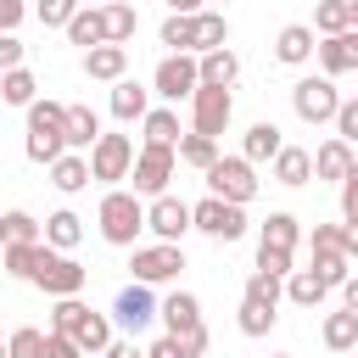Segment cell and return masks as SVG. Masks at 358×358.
<instances>
[{
  "label": "cell",
  "instance_id": "6da1fadb",
  "mask_svg": "<svg viewBox=\"0 0 358 358\" xmlns=\"http://www.w3.org/2000/svg\"><path fill=\"white\" fill-rule=\"evenodd\" d=\"M50 330L73 336L84 352H106V347H112V319L95 313V308H84L78 296H56V308H50Z\"/></svg>",
  "mask_w": 358,
  "mask_h": 358
},
{
  "label": "cell",
  "instance_id": "7a4b0ae2",
  "mask_svg": "<svg viewBox=\"0 0 358 358\" xmlns=\"http://www.w3.org/2000/svg\"><path fill=\"white\" fill-rule=\"evenodd\" d=\"M67 151V106L62 101H34L28 106V162H56Z\"/></svg>",
  "mask_w": 358,
  "mask_h": 358
},
{
  "label": "cell",
  "instance_id": "3957f363",
  "mask_svg": "<svg viewBox=\"0 0 358 358\" xmlns=\"http://www.w3.org/2000/svg\"><path fill=\"white\" fill-rule=\"evenodd\" d=\"M280 308V274H252L246 280V291H241V336H268L274 330V313Z\"/></svg>",
  "mask_w": 358,
  "mask_h": 358
},
{
  "label": "cell",
  "instance_id": "277c9868",
  "mask_svg": "<svg viewBox=\"0 0 358 358\" xmlns=\"http://www.w3.org/2000/svg\"><path fill=\"white\" fill-rule=\"evenodd\" d=\"M145 229V207L134 190H106L101 196V241L112 246H134V235Z\"/></svg>",
  "mask_w": 358,
  "mask_h": 358
},
{
  "label": "cell",
  "instance_id": "5b68a950",
  "mask_svg": "<svg viewBox=\"0 0 358 358\" xmlns=\"http://www.w3.org/2000/svg\"><path fill=\"white\" fill-rule=\"evenodd\" d=\"M173 162H179V145H157L145 140L129 179H134V196H168V179H173Z\"/></svg>",
  "mask_w": 358,
  "mask_h": 358
},
{
  "label": "cell",
  "instance_id": "8992f818",
  "mask_svg": "<svg viewBox=\"0 0 358 358\" xmlns=\"http://www.w3.org/2000/svg\"><path fill=\"white\" fill-rule=\"evenodd\" d=\"M151 90H157L162 101H190V95L201 90V56H190V50H173V56H162V62H157V78H151Z\"/></svg>",
  "mask_w": 358,
  "mask_h": 358
},
{
  "label": "cell",
  "instance_id": "52a82bcc",
  "mask_svg": "<svg viewBox=\"0 0 358 358\" xmlns=\"http://www.w3.org/2000/svg\"><path fill=\"white\" fill-rule=\"evenodd\" d=\"M84 280H90V268H84V263H73V257H62V252L45 241V257H39V268H34V285H39V291H50V296H78V291H84Z\"/></svg>",
  "mask_w": 358,
  "mask_h": 358
},
{
  "label": "cell",
  "instance_id": "ba28073f",
  "mask_svg": "<svg viewBox=\"0 0 358 358\" xmlns=\"http://www.w3.org/2000/svg\"><path fill=\"white\" fill-rule=\"evenodd\" d=\"M207 190L213 196H224V201H252L257 196V173H252V162L246 157H218L213 168H207Z\"/></svg>",
  "mask_w": 358,
  "mask_h": 358
},
{
  "label": "cell",
  "instance_id": "9c48e42d",
  "mask_svg": "<svg viewBox=\"0 0 358 358\" xmlns=\"http://www.w3.org/2000/svg\"><path fill=\"white\" fill-rule=\"evenodd\" d=\"M190 218H196V229L213 235V241H241V235H246V213H241V201H224V196L196 201Z\"/></svg>",
  "mask_w": 358,
  "mask_h": 358
},
{
  "label": "cell",
  "instance_id": "30bf717a",
  "mask_svg": "<svg viewBox=\"0 0 358 358\" xmlns=\"http://www.w3.org/2000/svg\"><path fill=\"white\" fill-rule=\"evenodd\" d=\"M291 106H296L302 123H336L341 95H336L330 78H296V84H291Z\"/></svg>",
  "mask_w": 358,
  "mask_h": 358
},
{
  "label": "cell",
  "instance_id": "8fae6325",
  "mask_svg": "<svg viewBox=\"0 0 358 358\" xmlns=\"http://www.w3.org/2000/svg\"><path fill=\"white\" fill-rule=\"evenodd\" d=\"M229 112H235V101H229V90L224 84H201L196 95H190V123H196V134H224L229 129Z\"/></svg>",
  "mask_w": 358,
  "mask_h": 358
},
{
  "label": "cell",
  "instance_id": "7c38bea8",
  "mask_svg": "<svg viewBox=\"0 0 358 358\" xmlns=\"http://www.w3.org/2000/svg\"><path fill=\"white\" fill-rule=\"evenodd\" d=\"M134 168V140L129 134H101L90 145V179H129Z\"/></svg>",
  "mask_w": 358,
  "mask_h": 358
},
{
  "label": "cell",
  "instance_id": "4fadbf2b",
  "mask_svg": "<svg viewBox=\"0 0 358 358\" xmlns=\"http://www.w3.org/2000/svg\"><path fill=\"white\" fill-rule=\"evenodd\" d=\"M129 268H134V280L157 285V280H173L185 268V252H179V241H157V246H140Z\"/></svg>",
  "mask_w": 358,
  "mask_h": 358
},
{
  "label": "cell",
  "instance_id": "5bb4252c",
  "mask_svg": "<svg viewBox=\"0 0 358 358\" xmlns=\"http://www.w3.org/2000/svg\"><path fill=\"white\" fill-rule=\"evenodd\" d=\"M112 319H117L129 336H140V330L157 319V296H151V285H145V280L123 285V291H117V302H112Z\"/></svg>",
  "mask_w": 358,
  "mask_h": 358
},
{
  "label": "cell",
  "instance_id": "9a60e30c",
  "mask_svg": "<svg viewBox=\"0 0 358 358\" xmlns=\"http://www.w3.org/2000/svg\"><path fill=\"white\" fill-rule=\"evenodd\" d=\"M145 229H151L157 241H185V229H196V218H190V207L173 201V196H151V207H145Z\"/></svg>",
  "mask_w": 358,
  "mask_h": 358
},
{
  "label": "cell",
  "instance_id": "2e32d148",
  "mask_svg": "<svg viewBox=\"0 0 358 358\" xmlns=\"http://www.w3.org/2000/svg\"><path fill=\"white\" fill-rule=\"evenodd\" d=\"M319 67H324V78H336V73H358V28L324 34V39H319Z\"/></svg>",
  "mask_w": 358,
  "mask_h": 358
},
{
  "label": "cell",
  "instance_id": "e0dca14e",
  "mask_svg": "<svg viewBox=\"0 0 358 358\" xmlns=\"http://www.w3.org/2000/svg\"><path fill=\"white\" fill-rule=\"evenodd\" d=\"M352 162H358V157H352V145H347L341 134H336V140H324V145L313 151V173H319V179H330V185H341V179L352 173Z\"/></svg>",
  "mask_w": 358,
  "mask_h": 358
},
{
  "label": "cell",
  "instance_id": "ac0fdd59",
  "mask_svg": "<svg viewBox=\"0 0 358 358\" xmlns=\"http://www.w3.org/2000/svg\"><path fill=\"white\" fill-rule=\"evenodd\" d=\"M157 319L168 324V336H190V330L201 324V302H196L190 291H173V296L157 308Z\"/></svg>",
  "mask_w": 358,
  "mask_h": 358
},
{
  "label": "cell",
  "instance_id": "d6986e66",
  "mask_svg": "<svg viewBox=\"0 0 358 358\" xmlns=\"http://www.w3.org/2000/svg\"><path fill=\"white\" fill-rule=\"evenodd\" d=\"M145 112H151V90L134 84V78H117V84H112V117H117V123H134V117H145Z\"/></svg>",
  "mask_w": 358,
  "mask_h": 358
},
{
  "label": "cell",
  "instance_id": "ffe728a7",
  "mask_svg": "<svg viewBox=\"0 0 358 358\" xmlns=\"http://www.w3.org/2000/svg\"><path fill=\"white\" fill-rule=\"evenodd\" d=\"M313 50H319V45H313V28H302V22H285V28H280V39H274V56H280V62H291V67H302Z\"/></svg>",
  "mask_w": 358,
  "mask_h": 358
},
{
  "label": "cell",
  "instance_id": "44dd1931",
  "mask_svg": "<svg viewBox=\"0 0 358 358\" xmlns=\"http://www.w3.org/2000/svg\"><path fill=\"white\" fill-rule=\"evenodd\" d=\"M123 67H129V50H123V45H95V50H84V73H90V78L117 84Z\"/></svg>",
  "mask_w": 358,
  "mask_h": 358
},
{
  "label": "cell",
  "instance_id": "7402d4cb",
  "mask_svg": "<svg viewBox=\"0 0 358 358\" xmlns=\"http://www.w3.org/2000/svg\"><path fill=\"white\" fill-rule=\"evenodd\" d=\"M296 241H302V224H296L291 213H268V218H263L257 246H274V252H291V257H296Z\"/></svg>",
  "mask_w": 358,
  "mask_h": 358
},
{
  "label": "cell",
  "instance_id": "603a6c76",
  "mask_svg": "<svg viewBox=\"0 0 358 358\" xmlns=\"http://www.w3.org/2000/svg\"><path fill=\"white\" fill-rule=\"evenodd\" d=\"M280 145H285V140H280V129H274V123H252V129H246L241 157H246V162H274V157H280Z\"/></svg>",
  "mask_w": 358,
  "mask_h": 358
},
{
  "label": "cell",
  "instance_id": "cb8c5ba5",
  "mask_svg": "<svg viewBox=\"0 0 358 358\" xmlns=\"http://www.w3.org/2000/svg\"><path fill=\"white\" fill-rule=\"evenodd\" d=\"M308 173H313V157L302 151V145H280V157H274V179L280 185H308Z\"/></svg>",
  "mask_w": 358,
  "mask_h": 358
},
{
  "label": "cell",
  "instance_id": "d4e9b609",
  "mask_svg": "<svg viewBox=\"0 0 358 358\" xmlns=\"http://www.w3.org/2000/svg\"><path fill=\"white\" fill-rule=\"evenodd\" d=\"M50 185H56L62 196L84 190V185H90V162H84V157H73V151H62V157L50 162Z\"/></svg>",
  "mask_w": 358,
  "mask_h": 358
},
{
  "label": "cell",
  "instance_id": "484cf974",
  "mask_svg": "<svg viewBox=\"0 0 358 358\" xmlns=\"http://www.w3.org/2000/svg\"><path fill=\"white\" fill-rule=\"evenodd\" d=\"M324 291H330V285H324L313 268H291V274H285V296H291L296 308H319V302H324Z\"/></svg>",
  "mask_w": 358,
  "mask_h": 358
},
{
  "label": "cell",
  "instance_id": "4316f807",
  "mask_svg": "<svg viewBox=\"0 0 358 358\" xmlns=\"http://www.w3.org/2000/svg\"><path fill=\"white\" fill-rule=\"evenodd\" d=\"M101 17H106V45H129V39H134V28H140L134 6H123V0H106V6H101Z\"/></svg>",
  "mask_w": 358,
  "mask_h": 358
},
{
  "label": "cell",
  "instance_id": "83f0119b",
  "mask_svg": "<svg viewBox=\"0 0 358 358\" xmlns=\"http://www.w3.org/2000/svg\"><path fill=\"white\" fill-rule=\"evenodd\" d=\"M45 241H50L56 252L78 246V241H84V218H78V213H67V207H62V213H50V218H45Z\"/></svg>",
  "mask_w": 358,
  "mask_h": 358
},
{
  "label": "cell",
  "instance_id": "f1b7e54d",
  "mask_svg": "<svg viewBox=\"0 0 358 358\" xmlns=\"http://www.w3.org/2000/svg\"><path fill=\"white\" fill-rule=\"evenodd\" d=\"M313 274H319L324 285H347V274H352V257H347L341 246H313Z\"/></svg>",
  "mask_w": 358,
  "mask_h": 358
},
{
  "label": "cell",
  "instance_id": "f546056e",
  "mask_svg": "<svg viewBox=\"0 0 358 358\" xmlns=\"http://www.w3.org/2000/svg\"><path fill=\"white\" fill-rule=\"evenodd\" d=\"M67 39L73 45H84V50H95V45H106V17L90 6V11H78L73 22H67Z\"/></svg>",
  "mask_w": 358,
  "mask_h": 358
},
{
  "label": "cell",
  "instance_id": "4dcf8cb0",
  "mask_svg": "<svg viewBox=\"0 0 358 358\" xmlns=\"http://www.w3.org/2000/svg\"><path fill=\"white\" fill-rule=\"evenodd\" d=\"M95 140H101V117H95L90 106H67V151L95 145Z\"/></svg>",
  "mask_w": 358,
  "mask_h": 358
},
{
  "label": "cell",
  "instance_id": "1f68e13d",
  "mask_svg": "<svg viewBox=\"0 0 358 358\" xmlns=\"http://www.w3.org/2000/svg\"><path fill=\"white\" fill-rule=\"evenodd\" d=\"M45 229H39V218H28L22 207H11V213H0V241L6 246H28V241H39Z\"/></svg>",
  "mask_w": 358,
  "mask_h": 358
},
{
  "label": "cell",
  "instance_id": "d6a6232c",
  "mask_svg": "<svg viewBox=\"0 0 358 358\" xmlns=\"http://www.w3.org/2000/svg\"><path fill=\"white\" fill-rule=\"evenodd\" d=\"M324 347H330V352L358 347V313H352V308H341V313H330V319H324Z\"/></svg>",
  "mask_w": 358,
  "mask_h": 358
},
{
  "label": "cell",
  "instance_id": "836d02e7",
  "mask_svg": "<svg viewBox=\"0 0 358 358\" xmlns=\"http://www.w3.org/2000/svg\"><path fill=\"white\" fill-rule=\"evenodd\" d=\"M224 45H229L224 11H196V50H224Z\"/></svg>",
  "mask_w": 358,
  "mask_h": 358
},
{
  "label": "cell",
  "instance_id": "e575fe53",
  "mask_svg": "<svg viewBox=\"0 0 358 358\" xmlns=\"http://www.w3.org/2000/svg\"><path fill=\"white\" fill-rule=\"evenodd\" d=\"M235 73H241V62H235V50H201V84H235Z\"/></svg>",
  "mask_w": 358,
  "mask_h": 358
},
{
  "label": "cell",
  "instance_id": "d590c367",
  "mask_svg": "<svg viewBox=\"0 0 358 358\" xmlns=\"http://www.w3.org/2000/svg\"><path fill=\"white\" fill-rule=\"evenodd\" d=\"M34 73L28 67H11V73H0V101L6 106H34Z\"/></svg>",
  "mask_w": 358,
  "mask_h": 358
},
{
  "label": "cell",
  "instance_id": "8d00e7d4",
  "mask_svg": "<svg viewBox=\"0 0 358 358\" xmlns=\"http://www.w3.org/2000/svg\"><path fill=\"white\" fill-rule=\"evenodd\" d=\"M179 162H190V168H201V173H207V168L218 162V140H213V134H196V129H190V134L179 140Z\"/></svg>",
  "mask_w": 358,
  "mask_h": 358
},
{
  "label": "cell",
  "instance_id": "74e56055",
  "mask_svg": "<svg viewBox=\"0 0 358 358\" xmlns=\"http://www.w3.org/2000/svg\"><path fill=\"white\" fill-rule=\"evenodd\" d=\"M162 45H168V50H196V17H190V11H173V17L162 22Z\"/></svg>",
  "mask_w": 358,
  "mask_h": 358
},
{
  "label": "cell",
  "instance_id": "f35d334b",
  "mask_svg": "<svg viewBox=\"0 0 358 358\" xmlns=\"http://www.w3.org/2000/svg\"><path fill=\"white\" fill-rule=\"evenodd\" d=\"M39 257H45V241H28V246H6V274H17V280H34Z\"/></svg>",
  "mask_w": 358,
  "mask_h": 358
},
{
  "label": "cell",
  "instance_id": "ab89813d",
  "mask_svg": "<svg viewBox=\"0 0 358 358\" xmlns=\"http://www.w3.org/2000/svg\"><path fill=\"white\" fill-rule=\"evenodd\" d=\"M313 28H319V34H341V28H352L347 0H319V6H313Z\"/></svg>",
  "mask_w": 358,
  "mask_h": 358
},
{
  "label": "cell",
  "instance_id": "60d3db41",
  "mask_svg": "<svg viewBox=\"0 0 358 358\" xmlns=\"http://www.w3.org/2000/svg\"><path fill=\"white\" fill-rule=\"evenodd\" d=\"M140 123H145V140H157V145H179V117H173L168 106H157V112H145Z\"/></svg>",
  "mask_w": 358,
  "mask_h": 358
},
{
  "label": "cell",
  "instance_id": "b9f144b4",
  "mask_svg": "<svg viewBox=\"0 0 358 358\" xmlns=\"http://www.w3.org/2000/svg\"><path fill=\"white\" fill-rule=\"evenodd\" d=\"M78 17V0H39V22L45 28H67Z\"/></svg>",
  "mask_w": 358,
  "mask_h": 358
},
{
  "label": "cell",
  "instance_id": "7bdbcfd3",
  "mask_svg": "<svg viewBox=\"0 0 358 358\" xmlns=\"http://www.w3.org/2000/svg\"><path fill=\"white\" fill-rule=\"evenodd\" d=\"M11 358H45V336L39 330H17L11 336Z\"/></svg>",
  "mask_w": 358,
  "mask_h": 358
},
{
  "label": "cell",
  "instance_id": "ee69618b",
  "mask_svg": "<svg viewBox=\"0 0 358 358\" xmlns=\"http://www.w3.org/2000/svg\"><path fill=\"white\" fill-rule=\"evenodd\" d=\"M336 134H341L347 145H358V101H341V106H336Z\"/></svg>",
  "mask_w": 358,
  "mask_h": 358
},
{
  "label": "cell",
  "instance_id": "f6af8a7d",
  "mask_svg": "<svg viewBox=\"0 0 358 358\" xmlns=\"http://www.w3.org/2000/svg\"><path fill=\"white\" fill-rule=\"evenodd\" d=\"M257 268H263V274H280V280H285V274H291V252H274V246H257Z\"/></svg>",
  "mask_w": 358,
  "mask_h": 358
},
{
  "label": "cell",
  "instance_id": "bcb514c9",
  "mask_svg": "<svg viewBox=\"0 0 358 358\" xmlns=\"http://www.w3.org/2000/svg\"><path fill=\"white\" fill-rule=\"evenodd\" d=\"M45 358H84V347H78L73 336H62V330H50V336H45Z\"/></svg>",
  "mask_w": 358,
  "mask_h": 358
},
{
  "label": "cell",
  "instance_id": "7dc6e473",
  "mask_svg": "<svg viewBox=\"0 0 358 358\" xmlns=\"http://www.w3.org/2000/svg\"><path fill=\"white\" fill-rule=\"evenodd\" d=\"M341 218L358 224V162H352V173L341 179Z\"/></svg>",
  "mask_w": 358,
  "mask_h": 358
},
{
  "label": "cell",
  "instance_id": "c3c4849f",
  "mask_svg": "<svg viewBox=\"0 0 358 358\" xmlns=\"http://www.w3.org/2000/svg\"><path fill=\"white\" fill-rule=\"evenodd\" d=\"M11 67H22V39L0 34V73H11Z\"/></svg>",
  "mask_w": 358,
  "mask_h": 358
},
{
  "label": "cell",
  "instance_id": "681fc988",
  "mask_svg": "<svg viewBox=\"0 0 358 358\" xmlns=\"http://www.w3.org/2000/svg\"><path fill=\"white\" fill-rule=\"evenodd\" d=\"M22 17H28V6H22V0H0V34H11Z\"/></svg>",
  "mask_w": 358,
  "mask_h": 358
},
{
  "label": "cell",
  "instance_id": "f907efd6",
  "mask_svg": "<svg viewBox=\"0 0 358 358\" xmlns=\"http://www.w3.org/2000/svg\"><path fill=\"white\" fill-rule=\"evenodd\" d=\"M145 358H190V352H185V341H179V336H162V341H157Z\"/></svg>",
  "mask_w": 358,
  "mask_h": 358
},
{
  "label": "cell",
  "instance_id": "816d5d0a",
  "mask_svg": "<svg viewBox=\"0 0 358 358\" xmlns=\"http://www.w3.org/2000/svg\"><path fill=\"white\" fill-rule=\"evenodd\" d=\"M313 246H341V224H313Z\"/></svg>",
  "mask_w": 358,
  "mask_h": 358
},
{
  "label": "cell",
  "instance_id": "f5cc1de1",
  "mask_svg": "<svg viewBox=\"0 0 358 358\" xmlns=\"http://www.w3.org/2000/svg\"><path fill=\"white\" fill-rule=\"evenodd\" d=\"M101 358H145V352H140V347H134V341H112V347H106V352H101Z\"/></svg>",
  "mask_w": 358,
  "mask_h": 358
},
{
  "label": "cell",
  "instance_id": "db71d44e",
  "mask_svg": "<svg viewBox=\"0 0 358 358\" xmlns=\"http://www.w3.org/2000/svg\"><path fill=\"white\" fill-rule=\"evenodd\" d=\"M341 252L358 257V224H341Z\"/></svg>",
  "mask_w": 358,
  "mask_h": 358
},
{
  "label": "cell",
  "instance_id": "11a10c76",
  "mask_svg": "<svg viewBox=\"0 0 358 358\" xmlns=\"http://www.w3.org/2000/svg\"><path fill=\"white\" fill-rule=\"evenodd\" d=\"M341 302H347V308L358 313V280H352V274H347V285H341Z\"/></svg>",
  "mask_w": 358,
  "mask_h": 358
},
{
  "label": "cell",
  "instance_id": "9f6ffc18",
  "mask_svg": "<svg viewBox=\"0 0 358 358\" xmlns=\"http://www.w3.org/2000/svg\"><path fill=\"white\" fill-rule=\"evenodd\" d=\"M168 6H173V11H190V17L201 11V0H168Z\"/></svg>",
  "mask_w": 358,
  "mask_h": 358
},
{
  "label": "cell",
  "instance_id": "6f0895ef",
  "mask_svg": "<svg viewBox=\"0 0 358 358\" xmlns=\"http://www.w3.org/2000/svg\"><path fill=\"white\" fill-rule=\"evenodd\" d=\"M347 11H352V28H358V0H347Z\"/></svg>",
  "mask_w": 358,
  "mask_h": 358
},
{
  "label": "cell",
  "instance_id": "680465c9",
  "mask_svg": "<svg viewBox=\"0 0 358 358\" xmlns=\"http://www.w3.org/2000/svg\"><path fill=\"white\" fill-rule=\"evenodd\" d=\"M0 358H11V341H0Z\"/></svg>",
  "mask_w": 358,
  "mask_h": 358
},
{
  "label": "cell",
  "instance_id": "91938a15",
  "mask_svg": "<svg viewBox=\"0 0 358 358\" xmlns=\"http://www.w3.org/2000/svg\"><path fill=\"white\" fill-rule=\"evenodd\" d=\"M0 268H6V241H0Z\"/></svg>",
  "mask_w": 358,
  "mask_h": 358
},
{
  "label": "cell",
  "instance_id": "94428289",
  "mask_svg": "<svg viewBox=\"0 0 358 358\" xmlns=\"http://www.w3.org/2000/svg\"><path fill=\"white\" fill-rule=\"evenodd\" d=\"M274 358H291V352H274Z\"/></svg>",
  "mask_w": 358,
  "mask_h": 358
}]
</instances>
